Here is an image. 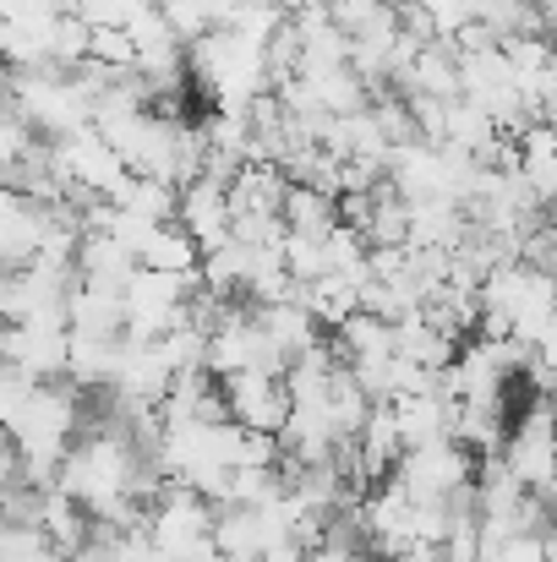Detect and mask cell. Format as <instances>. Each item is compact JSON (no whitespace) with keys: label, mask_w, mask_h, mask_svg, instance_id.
Here are the masks:
<instances>
[{"label":"cell","mask_w":557,"mask_h":562,"mask_svg":"<svg viewBox=\"0 0 557 562\" xmlns=\"http://www.w3.org/2000/svg\"><path fill=\"white\" fill-rule=\"evenodd\" d=\"M224 398H230V415H235L241 426H252V431H279V426L290 420V409H296L290 376L263 372V367L224 376Z\"/></svg>","instance_id":"7a4b0ae2"},{"label":"cell","mask_w":557,"mask_h":562,"mask_svg":"<svg viewBox=\"0 0 557 562\" xmlns=\"http://www.w3.org/2000/svg\"><path fill=\"white\" fill-rule=\"evenodd\" d=\"M415 497H454L465 486H476V453L459 437H437L421 448H404L399 470H393Z\"/></svg>","instance_id":"6da1fadb"}]
</instances>
